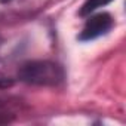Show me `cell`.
Returning a JSON list of instances; mask_svg holds the SVG:
<instances>
[{"label":"cell","instance_id":"5b68a950","mask_svg":"<svg viewBox=\"0 0 126 126\" xmlns=\"http://www.w3.org/2000/svg\"><path fill=\"white\" fill-rule=\"evenodd\" d=\"M2 3H8V2H11V0H0Z\"/></svg>","mask_w":126,"mask_h":126},{"label":"cell","instance_id":"6da1fadb","mask_svg":"<svg viewBox=\"0 0 126 126\" xmlns=\"http://www.w3.org/2000/svg\"><path fill=\"white\" fill-rule=\"evenodd\" d=\"M19 80L36 86H56L64 80L62 68L50 61H31L18 71Z\"/></svg>","mask_w":126,"mask_h":126},{"label":"cell","instance_id":"3957f363","mask_svg":"<svg viewBox=\"0 0 126 126\" xmlns=\"http://www.w3.org/2000/svg\"><path fill=\"white\" fill-rule=\"evenodd\" d=\"M113 0H86L82 6V11H80V15L82 16H86V15H91L92 12H95L98 8H102L105 5H108Z\"/></svg>","mask_w":126,"mask_h":126},{"label":"cell","instance_id":"7a4b0ae2","mask_svg":"<svg viewBox=\"0 0 126 126\" xmlns=\"http://www.w3.org/2000/svg\"><path fill=\"white\" fill-rule=\"evenodd\" d=\"M111 27H113V19L108 14L102 12V14L91 15L86 19V22L79 34V40L89 42V40L98 39L99 36H104L105 33H108Z\"/></svg>","mask_w":126,"mask_h":126},{"label":"cell","instance_id":"277c9868","mask_svg":"<svg viewBox=\"0 0 126 126\" xmlns=\"http://www.w3.org/2000/svg\"><path fill=\"white\" fill-rule=\"evenodd\" d=\"M14 85V80L9 79V77H5V76H0V89H5V88H9Z\"/></svg>","mask_w":126,"mask_h":126}]
</instances>
